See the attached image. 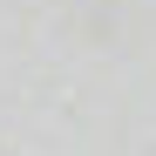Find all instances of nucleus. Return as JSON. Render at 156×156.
<instances>
[]
</instances>
